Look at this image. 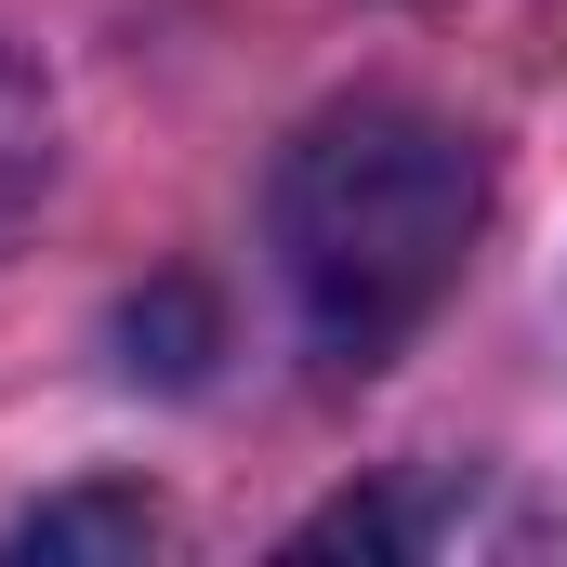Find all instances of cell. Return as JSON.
<instances>
[{
  "mask_svg": "<svg viewBox=\"0 0 567 567\" xmlns=\"http://www.w3.org/2000/svg\"><path fill=\"white\" fill-rule=\"evenodd\" d=\"M265 225H278V278H290L303 343L343 370H383L462 290L475 238H488V158L462 120H435L410 93H343L290 133Z\"/></svg>",
  "mask_w": 567,
  "mask_h": 567,
  "instance_id": "1",
  "label": "cell"
},
{
  "mask_svg": "<svg viewBox=\"0 0 567 567\" xmlns=\"http://www.w3.org/2000/svg\"><path fill=\"white\" fill-rule=\"evenodd\" d=\"M449 542H542V515L423 475V488H357V502H330L303 528V555H449Z\"/></svg>",
  "mask_w": 567,
  "mask_h": 567,
  "instance_id": "2",
  "label": "cell"
},
{
  "mask_svg": "<svg viewBox=\"0 0 567 567\" xmlns=\"http://www.w3.org/2000/svg\"><path fill=\"white\" fill-rule=\"evenodd\" d=\"M158 542V502L145 488H66L13 528V555H145Z\"/></svg>",
  "mask_w": 567,
  "mask_h": 567,
  "instance_id": "3",
  "label": "cell"
},
{
  "mask_svg": "<svg viewBox=\"0 0 567 567\" xmlns=\"http://www.w3.org/2000/svg\"><path fill=\"white\" fill-rule=\"evenodd\" d=\"M53 185V106H40V80L0 53V238H13V212Z\"/></svg>",
  "mask_w": 567,
  "mask_h": 567,
  "instance_id": "4",
  "label": "cell"
}]
</instances>
